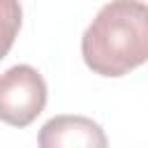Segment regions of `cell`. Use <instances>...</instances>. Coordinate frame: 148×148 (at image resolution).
Returning a JSON list of instances; mask_svg holds the SVG:
<instances>
[{
  "mask_svg": "<svg viewBox=\"0 0 148 148\" xmlns=\"http://www.w3.org/2000/svg\"><path fill=\"white\" fill-rule=\"evenodd\" d=\"M81 56L92 74L118 79L148 58V7L141 0H111L81 37Z\"/></svg>",
  "mask_w": 148,
  "mask_h": 148,
  "instance_id": "cell-1",
  "label": "cell"
},
{
  "mask_svg": "<svg viewBox=\"0 0 148 148\" xmlns=\"http://www.w3.org/2000/svg\"><path fill=\"white\" fill-rule=\"evenodd\" d=\"M46 81L32 65H14L0 74V120L28 127L46 106Z\"/></svg>",
  "mask_w": 148,
  "mask_h": 148,
  "instance_id": "cell-2",
  "label": "cell"
},
{
  "mask_svg": "<svg viewBox=\"0 0 148 148\" xmlns=\"http://www.w3.org/2000/svg\"><path fill=\"white\" fill-rule=\"evenodd\" d=\"M39 148H109L106 132L88 116L60 113L46 120L37 136Z\"/></svg>",
  "mask_w": 148,
  "mask_h": 148,
  "instance_id": "cell-3",
  "label": "cell"
},
{
  "mask_svg": "<svg viewBox=\"0 0 148 148\" xmlns=\"http://www.w3.org/2000/svg\"><path fill=\"white\" fill-rule=\"evenodd\" d=\"M23 9L18 0H0V60L14 46V39L21 30Z\"/></svg>",
  "mask_w": 148,
  "mask_h": 148,
  "instance_id": "cell-4",
  "label": "cell"
}]
</instances>
